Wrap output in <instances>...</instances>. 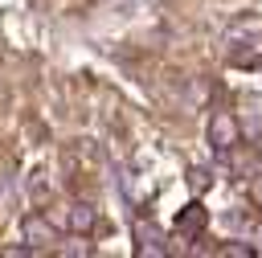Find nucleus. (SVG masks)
Wrapping results in <instances>:
<instances>
[{
  "label": "nucleus",
  "instance_id": "obj_2",
  "mask_svg": "<svg viewBox=\"0 0 262 258\" xmlns=\"http://www.w3.org/2000/svg\"><path fill=\"white\" fill-rule=\"evenodd\" d=\"M20 229H25V238H29L33 246H45V242H53V229H49V221H45V217H37V213H29Z\"/></svg>",
  "mask_w": 262,
  "mask_h": 258
},
{
  "label": "nucleus",
  "instance_id": "obj_3",
  "mask_svg": "<svg viewBox=\"0 0 262 258\" xmlns=\"http://www.w3.org/2000/svg\"><path fill=\"white\" fill-rule=\"evenodd\" d=\"M135 238H139V250L143 254H164V242H160V229L156 225H139Z\"/></svg>",
  "mask_w": 262,
  "mask_h": 258
},
{
  "label": "nucleus",
  "instance_id": "obj_1",
  "mask_svg": "<svg viewBox=\"0 0 262 258\" xmlns=\"http://www.w3.org/2000/svg\"><path fill=\"white\" fill-rule=\"evenodd\" d=\"M209 143L217 147V152H225V147H233L237 143V123L221 111V115H213V123H209Z\"/></svg>",
  "mask_w": 262,
  "mask_h": 258
},
{
  "label": "nucleus",
  "instance_id": "obj_4",
  "mask_svg": "<svg viewBox=\"0 0 262 258\" xmlns=\"http://www.w3.org/2000/svg\"><path fill=\"white\" fill-rule=\"evenodd\" d=\"M201 225H205V209H201V205H188V209L180 213V221H176L180 233H196Z\"/></svg>",
  "mask_w": 262,
  "mask_h": 258
},
{
  "label": "nucleus",
  "instance_id": "obj_5",
  "mask_svg": "<svg viewBox=\"0 0 262 258\" xmlns=\"http://www.w3.org/2000/svg\"><path fill=\"white\" fill-rule=\"evenodd\" d=\"M66 225H70V229H90V225H94V213H90L86 205H74L70 217H66Z\"/></svg>",
  "mask_w": 262,
  "mask_h": 258
},
{
  "label": "nucleus",
  "instance_id": "obj_6",
  "mask_svg": "<svg viewBox=\"0 0 262 258\" xmlns=\"http://www.w3.org/2000/svg\"><path fill=\"white\" fill-rule=\"evenodd\" d=\"M254 197H258V201H262V184H258V188H254Z\"/></svg>",
  "mask_w": 262,
  "mask_h": 258
}]
</instances>
